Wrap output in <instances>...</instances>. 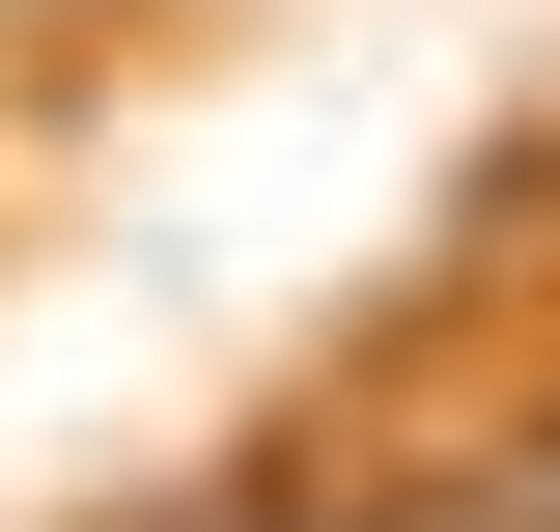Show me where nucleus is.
<instances>
[{
    "mask_svg": "<svg viewBox=\"0 0 560 532\" xmlns=\"http://www.w3.org/2000/svg\"><path fill=\"white\" fill-rule=\"evenodd\" d=\"M168 532H504L477 476H364V449H253V476H197Z\"/></svg>",
    "mask_w": 560,
    "mask_h": 532,
    "instance_id": "nucleus-1",
    "label": "nucleus"
},
{
    "mask_svg": "<svg viewBox=\"0 0 560 532\" xmlns=\"http://www.w3.org/2000/svg\"><path fill=\"white\" fill-rule=\"evenodd\" d=\"M477 505H504V532H560V393H533V420L477 449Z\"/></svg>",
    "mask_w": 560,
    "mask_h": 532,
    "instance_id": "nucleus-2",
    "label": "nucleus"
}]
</instances>
